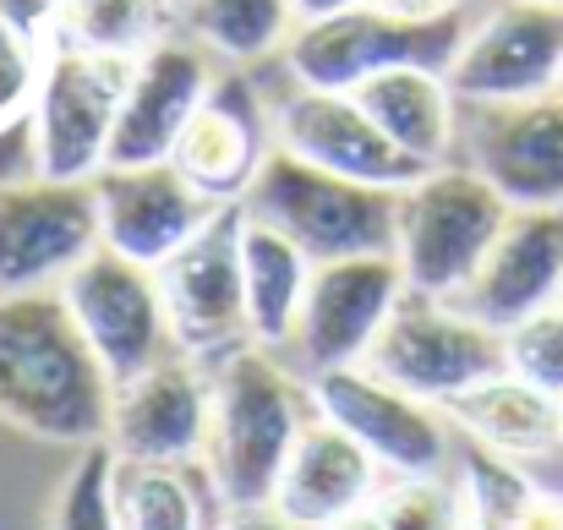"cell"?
Here are the masks:
<instances>
[{
    "mask_svg": "<svg viewBox=\"0 0 563 530\" xmlns=\"http://www.w3.org/2000/svg\"><path fill=\"white\" fill-rule=\"evenodd\" d=\"M110 388V372L66 318L60 296H0V421L44 443L82 449L104 438Z\"/></svg>",
    "mask_w": 563,
    "mask_h": 530,
    "instance_id": "cell-1",
    "label": "cell"
},
{
    "mask_svg": "<svg viewBox=\"0 0 563 530\" xmlns=\"http://www.w3.org/2000/svg\"><path fill=\"white\" fill-rule=\"evenodd\" d=\"M208 377H213V416L202 449L208 471L230 509H263L279 493L301 427L318 416L312 394H301V383L257 340L224 351Z\"/></svg>",
    "mask_w": 563,
    "mask_h": 530,
    "instance_id": "cell-2",
    "label": "cell"
},
{
    "mask_svg": "<svg viewBox=\"0 0 563 530\" xmlns=\"http://www.w3.org/2000/svg\"><path fill=\"white\" fill-rule=\"evenodd\" d=\"M241 208L285 230L312 263L356 257V252H394L399 241V191L318 170L279 143L268 148Z\"/></svg>",
    "mask_w": 563,
    "mask_h": 530,
    "instance_id": "cell-3",
    "label": "cell"
},
{
    "mask_svg": "<svg viewBox=\"0 0 563 530\" xmlns=\"http://www.w3.org/2000/svg\"><path fill=\"white\" fill-rule=\"evenodd\" d=\"M509 202L498 186L476 170L432 165L416 186L399 191V241L394 257L405 268V285L438 301L465 296L482 257L493 252L498 230L509 224Z\"/></svg>",
    "mask_w": 563,
    "mask_h": 530,
    "instance_id": "cell-4",
    "label": "cell"
},
{
    "mask_svg": "<svg viewBox=\"0 0 563 530\" xmlns=\"http://www.w3.org/2000/svg\"><path fill=\"white\" fill-rule=\"evenodd\" d=\"M465 33H471L465 5L449 11V16L410 22V16H388V11L362 0L351 11H334V16H318V22H296V33L285 44V66H290V77L301 88L351 93L367 77L394 71V66L449 71L460 44H465Z\"/></svg>",
    "mask_w": 563,
    "mask_h": 530,
    "instance_id": "cell-5",
    "label": "cell"
},
{
    "mask_svg": "<svg viewBox=\"0 0 563 530\" xmlns=\"http://www.w3.org/2000/svg\"><path fill=\"white\" fill-rule=\"evenodd\" d=\"M137 55H104L55 38L38 66V93H33V121H38V148H44V176L49 180H93L104 170L110 132L132 82Z\"/></svg>",
    "mask_w": 563,
    "mask_h": 530,
    "instance_id": "cell-6",
    "label": "cell"
},
{
    "mask_svg": "<svg viewBox=\"0 0 563 530\" xmlns=\"http://www.w3.org/2000/svg\"><path fill=\"white\" fill-rule=\"evenodd\" d=\"M367 366L427 405H449L465 388L509 372V351H504V334L487 329L482 318L449 312L438 296L405 290L394 318L383 323V334L367 351Z\"/></svg>",
    "mask_w": 563,
    "mask_h": 530,
    "instance_id": "cell-7",
    "label": "cell"
},
{
    "mask_svg": "<svg viewBox=\"0 0 563 530\" xmlns=\"http://www.w3.org/2000/svg\"><path fill=\"white\" fill-rule=\"evenodd\" d=\"M66 318L77 323V334L88 340V351L99 355V366L110 372V383H126L137 372H148L159 355H170V312L159 296V274L93 246L60 285H55Z\"/></svg>",
    "mask_w": 563,
    "mask_h": 530,
    "instance_id": "cell-8",
    "label": "cell"
},
{
    "mask_svg": "<svg viewBox=\"0 0 563 530\" xmlns=\"http://www.w3.org/2000/svg\"><path fill=\"white\" fill-rule=\"evenodd\" d=\"M312 410L345 427L394 476H438L449 460L443 405H427L410 388L377 377L367 361L312 372Z\"/></svg>",
    "mask_w": 563,
    "mask_h": 530,
    "instance_id": "cell-9",
    "label": "cell"
},
{
    "mask_svg": "<svg viewBox=\"0 0 563 530\" xmlns=\"http://www.w3.org/2000/svg\"><path fill=\"white\" fill-rule=\"evenodd\" d=\"M170 312V334L187 355H224L246 345V285H241V202H224L187 246L154 268Z\"/></svg>",
    "mask_w": 563,
    "mask_h": 530,
    "instance_id": "cell-10",
    "label": "cell"
},
{
    "mask_svg": "<svg viewBox=\"0 0 563 530\" xmlns=\"http://www.w3.org/2000/svg\"><path fill=\"white\" fill-rule=\"evenodd\" d=\"M460 104H509L553 93L563 77V5L504 0L471 22L454 66L443 71Z\"/></svg>",
    "mask_w": 563,
    "mask_h": 530,
    "instance_id": "cell-11",
    "label": "cell"
},
{
    "mask_svg": "<svg viewBox=\"0 0 563 530\" xmlns=\"http://www.w3.org/2000/svg\"><path fill=\"white\" fill-rule=\"evenodd\" d=\"M99 246L93 180H27L0 191V296L60 285Z\"/></svg>",
    "mask_w": 563,
    "mask_h": 530,
    "instance_id": "cell-12",
    "label": "cell"
},
{
    "mask_svg": "<svg viewBox=\"0 0 563 530\" xmlns=\"http://www.w3.org/2000/svg\"><path fill=\"white\" fill-rule=\"evenodd\" d=\"M208 416H213V377L197 355H159L148 372L110 388V421L104 443L115 460L143 465H181L208 449Z\"/></svg>",
    "mask_w": 563,
    "mask_h": 530,
    "instance_id": "cell-13",
    "label": "cell"
},
{
    "mask_svg": "<svg viewBox=\"0 0 563 530\" xmlns=\"http://www.w3.org/2000/svg\"><path fill=\"white\" fill-rule=\"evenodd\" d=\"M213 49L181 38V33H159L137 60H132V82L110 132V154L104 165H170L176 143L191 126V115L202 110L208 88H213Z\"/></svg>",
    "mask_w": 563,
    "mask_h": 530,
    "instance_id": "cell-14",
    "label": "cell"
},
{
    "mask_svg": "<svg viewBox=\"0 0 563 530\" xmlns=\"http://www.w3.org/2000/svg\"><path fill=\"white\" fill-rule=\"evenodd\" d=\"M405 290L410 285L394 252H356V257L312 263L301 323H296V345L312 361V372L367 361Z\"/></svg>",
    "mask_w": 563,
    "mask_h": 530,
    "instance_id": "cell-15",
    "label": "cell"
},
{
    "mask_svg": "<svg viewBox=\"0 0 563 530\" xmlns=\"http://www.w3.org/2000/svg\"><path fill=\"white\" fill-rule=\"evenodd\" d=\"M93 202H99V246L143 268L170 263L224 208L208 202L176 165H104L93 176Z\"/></svg>",
    "mask_w": 563,
    "mask_h": 530,
    "instance_id": "cell-16",
    "label": "cell"
},
{
    "mask_svg": "<svg viewBox=\"0 0 563 530\" xmlns=\"http://www.w3.org/2000/svg\"><path fill=\"white\" fill-rule=\"evenodd\" d=\"M274 143L318 170L388 186V191H405L432 170L377 132L373 115L356 104V93H334V88H296L274 110Z\"/></svg>",
    "mask_w": 563,
    "mask_h": 530,
    "instance_id": "cell-17",
    "label": "cell"
},
{
    "mask_svg": "<svg viewBox=\"0 0 563 530\" xmlns=\"http://www.w3.org/2000/svg\"><path fill=\"white\" fill-rule=\"evenodd\" d=\"M471 170L498 186L509 208H563V99L471 104Z\"/></svg>",
    "mask_w": 563,
    "mask_h": 530,
    "instance_id": "cell-18",
    "label": "cell"
},
{
    "mask_svg": "<svg viewBox=\"0 0 563 530\" xmlns=\"http://www.w3.org/2000/svg\"><path fill=\"white\" fill-rule=\"evenodd\" d=\"M553 301H563V208H515L460 307L509 334Z\"/></svg>",
    "mask_w": 563,
    "mask_h": 530,
    "instance_id": "cell-19",
    "label": "cell"
},
{
    "mask_svg": "<svg viewBox=\"0 0 563 530\" xmlns=\"http://www.w3.org/2000/svg\"><path fill=\"white\" fill-rule=\"evenodd\" d=\"M268 104L252 88V77L224 71L213 77L202 110L176 143V170L208 197V202H241L268 159Z\"/></svg>",
    "mask_w": 563,
    "mask_h": 530,
    "instance_id": "cell-20",
    "label": "cell"
},
{
    "mask_svg": "<svg viewBox=\"0 0 563 530\" xmlns=\"http://www.w3.org/2000/svg\"><path fill=\"white\" fill-rule=\"evenodd\" d=\"M377 493V460L334 421L312 416L285 460L274 509L290 515L296 526L307 530H329L334 520L356 515L367 498Z\"/></svg>",
    "mask_w": 563,
    "mask_h": 530,
    "instance_id": "cell-21",
    "label": "cell"
},
{
    "mask_svg": "<svg viewBox=\"0 0 563 530\" xmlns=\"http://www.w3.org/2000/svg\"><path fill=\"white\" fill-rule=\"evenodd\" d=\"M449 421H460L482 449L509 454V460H542L563 449V399L526 383L520 372H498L476 388H465L460 399L443 405Z\"/></svg>",
    "mask_w": 563,
    "mask_h": 530,
    "instance_id": "cell-22",
    "label": "cell"
},
{
    "mask_svg": "<svg viewBox=\"0 0 563 530\" xmlns=\"http://www.w3.org/2000/svg\"><path fill=\"white\" fill-rule=\"evenodd\" d=\"M356 104L373 115V126L399 143L410 159L421 165H443L449 148H454V88L443 71H427V66H394V71H377L362 88H351Z\"/></svg>",
    "mask_w": 563,
    "mask_h": 530,
    "instance_id": "cell-23",
    "label": "cell"
},
{
    "mask_svg": "<svg viewBox=\"0 0 563 530\" xmlns=\"http://www.w3.org/2000/svg\"><path fill=\"white\" fill-rule=\"evenodd\" d=\"M312 257L274 224L241 208V285H246V334L257 345H290L307 301Z\"/></svg>",
    "mask_w": 563,
    "mask_h": 530,
    "instance_id": "cell-24",
    "label": "cell"
},
{
    "mask_svg": "<svg viewBox=\"0 0 563 530\" xmlns=\"http://www.w3.org/2000/svg\"><path fill=\"white\" fill-rule=\"evenodd\" d=\"M115 504H121V530H219L230 515L213 471H197V460L181 465L121 460Z\"/></svg>",
    "mask_w": 563,
    "mask_h": 530,
    "instance_id": "cell-25",
    "label": "cell"
},
{
    "mask_svg": "<svg viewBox=\"0 0 563 530\" xmlns=\"http://www.w3.org/2000/svg\"><path fill=\"white\" fill-rule=\"evenodd\" d=\"M176 16L197 44L241 66L285 49L301 22L296 0H176Z\"/></svg>",
    "mask_w": 563,
    "mask_h": 530,
    "instance_id": "cell-26",
    "label": "cell"
},
{
    "mask_svg": "<svg viewBox=\"0 0 563 530\" xmlns=\"http://www.w3.org/2000/svg\"><path fill=\"white\" fill-rule=\"evenodd\" d=\"M165 16L170 0H60L49 33L104 55H143L165 33Z\"/></svg>",
    "mask_w": 563,
    "mask_h": 530,
    "instance_id": "cell-27",
    "label": "cell"
},
{
    "mask_svg": "<svg viewBox=\"0 0 563 530\" xmlns=\"http://www.w3.org/2000/svg\"><path fill=\"white\" fill-rule=\"evenodd\" d=\"M115 449L104 438L82 443L60 493H55V515L49 530H121V504H115Z\"/></svg>",
    "mask_w": 563,
    "mask_h": 530,
    "instance_id": "cell-28",
    "label": "cell"
},
{
    "mask_svg": "<svg viewBox=\"0 0 563 530\" xmlns=\"http://www.w3.org/2000/svg\"><path fill=\"white\" fill-rule=\"evenodd\" d=\"M531 476L509 460V454H493V449H471L465 454V515L476 520V530H509L520 504L531 498Z\"/></svg>",
    "mask_w": 563,
    "mask_h": 530,
    "instance_id": "cell-29",
    "label": "cell"
},
{
    "mask_svg": "<svg viewBox=\"0 0 563 530\" xmlns=\"http://www.w3.org/2000/svg\"><path fill=\"white\" fill-rule=\"evenodd\" d=\"M383 530H465V498L438 476H399L367 498Z\"/></svg>",
    "mask_w": 563,
    "mask_h": 530,
    "instance_id": "cell-30",
    "label": "cell"
},
{
    "mask_svg": "<svg viewBox=\"0 0 563 530\" xmlns=\"http://www.w3.org/2000/svg\"><path fill=\"white\" fill-rule=\"evenodd\" d=\"M504 351H509V372H520L526 383L563 399V301L531 312L526 323H515L504 334Z\"/></svg>",
    "mask_w": 563,
    "mask_h": 530,
    "instance_id": "cell-31",
    "label": "cell"
},
{
    "mask_svg": "<svg viewBox=\"0 0 563 530\" xmlns=\"http://www.w3.org/2000/svg\"><path fill=\"white\" fill-rule=\"evenodd\" d=\"M38 66H44V55H38L33 33H22L16 22H5V16H0V121H5V115L33 110Z\"/></svg>",
    "mask_w": 563,
    "mask_h": 530,
    "instance_id": "cell-32",
    "label": "cell"
},
{
    "mask_svg": "<svg viewBox=\"0 0 563 530\" xmlns=\"http://www.w3.org/2000/svg\"><path fill=\"white\" fill-rule=\"evenodd\" d=\"M44 176V148H38V121L33 110L5 115L0 121V191L5 186H27Z\"/></svg>",
    "mask_w": 563,
    "mask_h": 530,
    "instance_id": "cell-33",
    "label": "cell"
},
{
    "mask_svg": "<svg viewBox=\"0 0 563 530\" xmlns=\"http://www.w3.org/2000/svg\"><path fill=\"white\" fill-rule=\"evenodd\" d=\"M509 530H563V498L559 493L531 487V498L520 504V515H515V526Z\"/></svg>",
    "mask_w": 563,
    "mask_h": 530,
    "instance_id": "cell-34",
    "label": "cell"
},
{
    "mask_svg": "<svg viewBox=\"0 0 563 530\" xmlns=\"http://www.w3.org/2000/svg\"><path fill=\"white\" fill-rule=\"evenodd\" d=\"M55 5H60V0H0V16L38 38L44 27H55Z\"/></svg>",
    "mask_w": 563,
    "mask_h": 530,
    "instance_id": "cell-35",
    "label": "cell"
},
{
    "mask_svg": "<svg viewBox=\"0 0 563 530\" xmlns=\"http://www.w3.org/2000/svg\"><path fill=\"white\" fill-rule=\"evenodd\" d=\"M219 530H307V526H296L290 515H279L274 504H263V509H230Z\"/></svg>",
    "mask_w": 563,
    "mask_h": 530,
    "instance_id": "cell-36",
    "label": "cell"
},
{
    "mask_svg": "<svg viewBox=\"0 0 563 530\" xmlns=\"http://www.w3.org/2000/svg\"><path fill=\"white\" fill-rule=\"evenodd\" d=\"M377 11H388V16H410V22H427V16H449V11H460L465 0H367Z\"/></svg>",
    "mask_w": 563,
    "mask_h": 530,
    "instance_id": "cell-37",
    "label": "cell"
},
{
    "mask_svg": "<svg viewBox=\"0 0 563 530\" xmlns=\"http://www.w3.org/2000/svg\"><path fill=\"white\" fill-rule=\"evenodd\" d=\"M362 0H296V16L301 22H318V16H334V11H351Z\"/></svg>",
    "mask_w": 563,
    "mask_h": 530,
    "instance_id": "cell-38",
    "label": "cell"
},
{
    "mask_svg": "<svg viewBox=\"0 0 563 530\" xmlns=\"http://www.w3.org/2000/svg\"><path fill=\"white\" fill-rule=\"evenodd\" d=\"M329 530H383V526H377V515H373V509L362 504L356 515H345V520H334V526H329Z\"/></svg>",
    "mask_w": 563,
    "mask_h": 530,
    "instance_id": "cell-39",
    "label": "cell"
},
{
    "mask_svg": "<svg viewBox=\"0 0 563 530\" xmlns=\"http://www.w3.org/2000/svg\"><path fill=\"white\" fill-rule=\"evenodd\" d=\"M553 93H559V99H563V77H559V88H553Z\"/></svg>",
    "mask_w": 563,
    "mask_h": 530,
    "instance_id": "cell-40",
    "label": "cell"
},
{
    "mask_svg": "<svg viewBox=\"0 0 563 530\" xmlns=\"http://www.w3.org/2000/svg\"><path fill=\"white\" fill-rule=\"evenodd\" d=\"M553 5H563V0H553Z\"/></svg>",
    "mask_w": 563,
    "mask_h": 530,
    "instance_id": "cell-41",
    "label": "cell"
}]
</instances>
